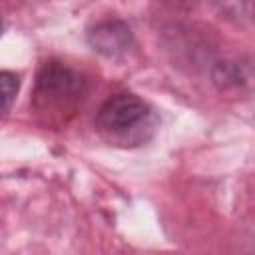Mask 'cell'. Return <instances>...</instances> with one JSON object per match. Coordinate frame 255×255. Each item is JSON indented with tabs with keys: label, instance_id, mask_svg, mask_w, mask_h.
<instances>
[{
	"label": "cell",
	"instance_id": "obj_3",
	"mask_svg": "<svg viewBox=\"0 0 255 255\" xmlns=\"http://www.w3.org/2000/svg\"><path fill=\"white\" fill-rule=\"evenodd\" d=\"M88 42L96 52L120 58L131 48V30L122 20H106L88 32Z\"/></svg>",
	"mask_w": 255,
	"mask_h": 255
},
{
	"label": "cell",
	"instance_id": "obj_5",
	"mask_svg": "<svg viewBox=\"0 0 255 255\" xmlns=\"http://www.w3.org/2000/svg\"><path fill=\"white\" fill-rule=\"evenodd\" d=\"M0 34H2V16H0Z\"/></svg>",
	"mask_w": 255,
	"mask_h": 255
},
{
	"label": "cell",
	"instance_id": "obj_4",
	"mask_svg": "<svg viewBox=\"0 0 255 255\" xmlns=\"http://www.w3.org/2000/svg\"><path fill=\"white\" fill-rule=\"evenodd\" d=\"M20 88V80L12 72H0V116L12 106Z\"/></svg>",
	"mask_w": 255,
	"mask_h": 255
},
{
	"label": "cell",
	"instance_id": "obj_2",
	"mask_svg": "<svg viewBox=\"0 0 255 255\" xmlns=\"http://www.w3.org/2000/svg\"><path fill=\"white\" fill-rule=\"evenodd\" d=\"M86 96V80L62 62H46L36 78L32 108L48 128L68 124L80 110Z\"/></svg>",
	"mask_w": 255,
	"mask_h": 255
},
{
	"label": "cell",
	"instance_id": "obj_1",
	"mask_svg": "<svg viewBox=\"0 0 255 255\" xmlns=\"http://www.w3.org/2000/svg\"><path fill=\"white\" fill-rule=\"evenodd\" d=\"M159 128L157 112L135 94H116L104 102L96 116L98 135L122 149L145 145Z\"/></svg>",
	"mask_w": 255,
	"mask_h": 255
}]
</instances>
